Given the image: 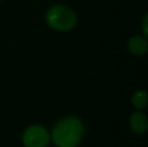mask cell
<instances>
[{
    "label": "cell",
    "mask_w": 148,
    "mask_h": 147,
    "mask_svg": "<svg viewBox=\"0 0 148 147\" xmlns=\"http://www.w3.org/2000/svg\"><path fill=\"white\" fill-rule=\"evenodd\" d=\"M83 135L82 122L76 117H66L53 130V140L58 147H76Z\"/></svg>",
    "instance_id": "6da1fadb"
},
{
    "label": "cell",
    "mask_w": 148,
    "mask_h": 147,
    "mask_svg": "<svg viewBox=\"0 0 148 147\" xmlns=\"http://www.w3.org/2000/svg\"><path fill=\"white\" fill-rule=\"evenodd\" d=\"M47 22L53 29L66 31L76 25L77 16L71 8L64 5H55L47 10Z\"/></svg>",
    "instance_id": "7a4b0ae2"
},
{
    "label": "cell",
    "mask_w": 148,
    "mask_h": 147,
    "mask_svg": "<svg viewBox=\"0 0 148 147\" xmlns=\"http://www.w3.org/2000/svg\"><path fill=\"white\" fill-rule=\"evenodd\" d=\"M49 135L43 127L33 125L25 130L23 143L26 147H45L49 144Z\"/></svg>",
    "instance_id": "3957f363"
},
{
    "label": "cell",
    "mask_w": 148,
    "mask_h": 147,
    "mask_svg": "<svg viewBox=\"0 0 148 147\" xmlns=\"http://www.w3.org/2000/svg\"><path fill=\"white\" fill-rule=\"evenodd\" d=\"M130 127L134 133L143 134L148 129V119L142 112H134L130 118Z\"/></svg>",
    "instance_id": "277c9868"
},
{
    "label": "cell",
    "mask_w": 148,
    "mask_h": 147,
    "mask_svg": "<svg viewBox=\"0 0 148 147\" xmlns=\"http://www.w3.org/2000/svg\"><path fill=\"white\" fill-rule=\"evenodd\" d=\"M129 51L133 55H144L148 51V41L146 38L140 36H132L128 41Z\"/></svg>",
    "instance_id": "5b68a950"
},
{
    "label": "cell",
    "mask_w": 148,
    "mask_h": 147,
    "mask_svg": "<svg viewBox=\"0 0 148 147\" xmlns=\"http://www.w3.org/2000/svg\"><path fill=\"white\" fill-rule=\"evenodd\" d=\"M132 105L138 110L145 108L148 104V94L143 90H138L132 95Z\"/></svg>",
    "instance_id": "8992f818"
},
{
    "label": "cell",
    "mask_w": 148,
    "mask_h": 147,
    "mask_svg": "<svg viewBox=\"0 0 148 147\" xmlns=\"http://www.w3.org/2000/svg\"><path fill=\"white\" fill-rule=\"evenodd\" d=\"M142 30H143V34H144L145 37L148 39V12L146 13V15L144 16V19H143Z\"/></svg>",
    "instance_id": "52a82bcc"
},
{
    "label": "cell",
    "mask_w": 148,
    "mask_h": 147,
    "mask_svg": "<svg viewBox=\"0 0 148 147\" xmlns=\"http://www.w3.org/2000/svg\"><path fill=\"white\" fill-rule=\"evenodd\" d=\"M0 1H1V0H0Z\"/></svg>",
    "instance_id": "ba28073f"
}]
</instances>
